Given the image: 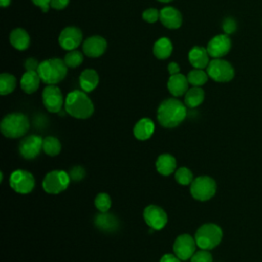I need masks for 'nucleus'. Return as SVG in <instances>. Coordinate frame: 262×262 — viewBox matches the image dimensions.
<instances>
[{
    "label": "nucleus",
    "instance_id": "17",
    "mask_svg": "<svg viewBox=\"0 0 262 262\" xmlns=\"http://www.w3.org/2000/svg\"><path fill=\"white\" fill-rule=\"evenodd\" d=\"M160 20L168 29H178L182 25V14L177 8L166 6L160 10Z\"/></svg>",
    "mask_w": 262,
    "mask_h": 262
},
{
    "label": "nucleus",
    "instance_id": "9",
    "mask_svg": "<svg viewBox=\"0 0 262 262\" xmlns=\"http://www.w3.org/2000/svg\"><path fill=\"white\" fill-rule=\"evenodd\" d=\"M9 184L15 192L20 194H28L35 187V178L29 171L18 169L10 174Z\"/></svg>",
    "mask_w": 262,
    "mask_h": 262
},
{
    "label": "nucleus",
    "instance_id": "28",
    "mask_svg": "<svg viewBox=\"0 0 262 262\" xmlns=\"http://www.w3.org/2000/svg\"><path fill=\"white\" fill-rule=\"evenodd\" d=\"M61 150V143L58 138L54 136H46L43 138V151L50 157L57 156Z\"/></svg>",
    "mask_w": 262,
    "mask_h": 262
},
{
    "label": "nucleus",
    "instance_id": "11",
    "mask_svg": "<svg viewBox=\"0 0 262 262\" xmlns=\"http://www.w3.org/2000/svg\"><path fill=\"white\" fill-rule=\"evenodd\" d=\"M41 150H43V138L37 134L25 136L18 144L19 155L26 160L37 158Z\"/></svg>",
    "mask_w": 262,
    "mask_h": 262
},
{
    "label": "nucleus",
    "instance_id": "43",
    "mask_svg": "<svg viewBox=\"0 0 262 262\" xmlns=\"http://www.w3.org/2000/svg\"><path fill=\"white\" fill-rule=\"evenodd\" d=\"M10 3H11V0H0V4H1V6H2L3 8L9 6Z\"/></svg>",
    "mask_w": 262,
    "mask_h": 262
},
{
    "label": "nucleus",
    "instance_id": "15",
    "mask_svg": "<svg viewBox=\"0 0 262 262\" xmlns=\"http://www.w3.org/2000/svg\"><path fill=\"white\" fill-rule=\"evenodd\" d=\"M231 48V40L226 34H220L213 37L208 45L207 50L211 57L221 58L226 55Z\"/></svg>",
    "mask_w": 262,
    "mask_h": 262
},
{
    "label": "nucleus",
    "instance_id": "2",
    "mask_svg": "<svg viewBox=\"0 0 262 262\" xmlns=\"http://www.w3.org/2000/svg\"><path fill=\"white\" fill-rule=\"evenodd\" d=\"M64 110L76 119H88L94 112V105L85 91L74 90L66 97Z\"/></svg>",
    "mask_w": 262,
    "mask_h": 262
},
{
    "label": "nucleus",
    "instance_id": "42",
    "mask_svg": "<svg viewBox=\"0 0 262 262\" xmlns=\"http://www.w3.org/2000/svg\"><path fill=\"white\" fill-rule=\"evenodd\" d=\"M168 72H169L170 76L180 73V68H179L178 63L175 62V61H171V62L168 64Z\"/></svg>",
    "mask_w": 262,
    "mask_h": 262
},
{
    "label": "nucleus",
    "instance_id": "38",
    "mask_svg": "<svg viewBox=\"0 0 262 262\" xmlns=\"http://www.w3.org/2000/svg\"><path fill=\"white\" fill-rule=\"evenodd\" d=\"M40 62L35 58V57H29L25 60L24 67L26 69V71H38Z\"/></svg>",
    "mask_w": 262,
    "mask_h": 262
},
{
    "label": "nucleus",
    "instance_id": "7",
    "mask_svg": "<svg viewBox=\"0 0 262 262\" xmlns=\"http://www.w3.org/2000/svg\"><path fill=\"white\" fill-rule=\"evenodd\" d=\"M71 181V177L66 171L53 170L44 176L42 187L49 194H58L69 187Z\"/></svg>",
    "mask_w": 262,
    "mask_h": 262
},
{
    "label": "nucleus",
    "instance_id": "23",
    "mask_svg": "<svg viewBox=\"0 0 262 262\" xmlns=\"http://www.w3.org/2000/svg\"><path fill=\"white\" fill-rule=\"evenodd\" d=\"M99 83V76L97 72L93 69L84 70L79 76V84L83 91L91 92L93 91Z\"/></svg>",
    "mask_w": 262,
    "mask_h": 262
},
{
    "label": "nucleus",
    "instance_id": "36",
    "mask_svg": "<svg viewBox=\"0 0 262 262\" xmlns=\"http://www.w3.org/2000/svg\"><path fill=\"white\" fill-rule=\"evenodd\" d=\"M69 175L72 181H80L85 178L86 171L82 166H75L70 170Z\"/></svg>",
    "mask_w": 262,
    "mask_h": 262
},
{
    "label": "nucleus",
    "instance_id": "32",
    "mask_svg": "<svg viewBox=\"0 0 262 262\" xmlns=\"http://www.w3.org/2000/svg\"><path fill=\"white\" fill-rule=\"evenodd\" d=\"M175 180L181 185H190L193 181V174L187 167H180L175 172Z\"/></svg>",
    "mask_w": 262,
    "mask_h": 262
},
{
    "label": "nucleus",
    "instance_id": "5",
    "mask_svg": "<svg viewBox=\"0 0 262 262\" xmlns=\"http://www.w3.org/2000/svg\"><path fill=\"white\" fill-rule=\"evenodd\" d=\"M222 236L223 232L221 227L215 223H205L201 225L194 233L196 246L204 250L216 248L221 243Z\"/></svg>",
    "mask_w": 262,
    "mask_h": 262
},
{
    "label": "nucleus",
    "instance_id": "18",
    "mask_svg": "<svg viewBox=\"0 0 262 262\" xmlns=\"http://www.w3.org/2000/svg\"><path fill=\"white\" fill-rule=\"evenodd\" d=\"M188 84L189 82L187 80V77L181 73H178L175 75H171L169 77L167 82V87L169 92L174 97H179L184 95L186 91L189 89Z\"/></svg>",
    "mask_w": 262,
    "mask_h": 262
},
{
    "label": "nucleus",
    "instance_id": "39",
    "mask_svg": "<svg viewBox=\"0 0 262 262\" xmlns=\"http://www.w3.org/2000/svg\"><path fill=\"white\" fill-rule=\"evenodd\" d=\"M69 2L70 0H51L50 7L56 10H62L68 6Z\"/></svg>",
    "mask_w": 262,
    "mask_h": 262
},
{
    "label": "nucleus",
    "instance_id": "16",
    "mask_svg": "<svg viewBox=\"0 0 262 262\" xmlns=\"http://www.w3.org/2000/svg\"><path fill=\"white\" fill-rule=\"evenodd\" d=\"M106 47H107L106 40L101 36L94 35V36L88 37L83 42L82 50L86 56L96 58L101 56L105 52Z\"/></svg>",
    "mask_w": 262,
    "mask_h": 262
},
{
    "label": "nucleus",
    "instance_id": "44",
    "mask_svg": "<svg viewBox=\"0 0 262 262\" xmlns=\"http://www.w3.org/2000/svg\"><path fill=\"white\" fill-rule=\"evenodd\" d=\"M158 1H160V2H164V3H168V2H170V1H172V0H158Z\"/></svg>",
    "mask_w": 262,
    "mask_h": 262
},
{
    "label": "nucleus",
    "instance_id": "37",
    "mask_svg": "<svg viewBox=\"0 0 262 262\" xmlns=\"http://www.w3.org/2000/svg\"><path fill=\"white\" fill-rule=\"evenodd\" d=\"M222 29L226 35H230L236 31V21L232 17H226L222 23Z\"/></svg>",
    "mask_w": 262,
    "mask_h": 262
},
{
    "label": "nucleus",
    "instance_id": "4",
    "mask_svg": "<svg viewBox=\"0 0 262 262\" xmlns=\"http://www.w3.org/2000/svg\"><path fill=\"white\" fill-rule=\"evenodd\" d=\"M30 129V121L23 113H10L6 115L1 123V133L7 138L23 137Z\"/></svg>",
    "mask_w": 262,
    "mask_h": 262
},
{
    "label": "nucleus",
    "instance_id": "35",
    "mask_svg": "<svg viewBox=\"0 0 262 262\" xmlns=\"http://www.w3.org/2000/svg\"><path fill=\"white\" fill-rule=\"evenodd\" d=\"M142 18L149 24L156 23L158 19H160V11L154 7L147 8L142 12Z\"/></svg>",
    "mask_w": 262,
    "mask_h": 262
},
{
    "label": "nucleus",
    "instance_id": "1",
    "mask_svg": "<svg viewBox=\"0 0 262 262\" xmlns=\"http://www.w3.org/2000/svg\"><path fill=\"white\" fill-rule=\"evenodd\" d=\"M187 106L177 98L163 100L157 111L159 124L165 128H175L180 125L187 116Z\"/></svg>",
    "mask_w": 262,
    "mask_h": 262
},
{
    "label": "nucleus",
    "instance_id": "24",
    "mask_svg": "<svg viewBox=\"0 0 262 262\" xmlns=\"http://www.w3.org/2000/svg\"><path fill=\"white\" fill-rule=\"evenodd\" d=\"M176 159L170 154H162L156 161L157 171L164 176L171 175L176 170Z\"/></svg>",
    "mask_w": 262,
    "mask_h": 262
},
{
    "label": "nucleus",
    "instance_id": "31",
    "mask_svg": "<svg viewBox=\"0 0 262 262\" xmlns=\"http://www.w3.org/2000/svg\"><path fill=\"white\" fill-rule=\"evenodd\" d=\"M63 60L68 68L74 69V68H78L83 62L84 55L80 50L74 49V50H70L66 53Z\"/></svg>",
    "mask_w": 262,
    "mask_h": 262
},
{
    "label": "nucleus",
    "instance_id": "14",
    "mask_svg": "<svg viewBox=\"0 0 262 262\" xmlns=\"http://www.w3.org/2000/svg\"><path fill=\"white\" fill-rule=\"evenodd\" d=\"M83 41L82 31L74 26H69L62 29L58 36V43L60 47L67 51L77 49Z\"/></svg>",
    "mask_w": 262,
    "mask_h": 262
},
{
    "label": "nucleus",
    "instance_id": "27",
    "mask_svg": "<svg viewBox=\"0 0 262 262\" xmlns=\"http://www.w3.org/2000/svg\"><path fill=\"white\" fill-rule=\"evenodd\" d=\"M205 99V91L199 86H192L184 94V103L187 107L194 108Z\"/></svg>",
    "mask_w": 262,
    "mask_h": 262
},
{
    "label": "nucleus",
    "instance_id": "29",
    "mask_svg": "<svg viewBox=\"0 0 262 262\" xmlns=\"http://www.w3.org/2000/svg\"><path fill=\"white\" fill-rule=\"evenodd\" d=\"M16 87V78L9 73H2L0 75V93L7 95L14 91Z\"/></svg>",
    "mask_w": 262,
    "mask_h": 262
},
{
    "label": "nucleus",
    "instance_id": "8",
    "mask_svg": "<svg viewBox=\"0 0 262 262\" xmlns=\"http://www.w3.org/2000/svg\"><path fill=\"white\" fill-rule=\"evenodd\" d=\"M209 78L219 83H226L233 79L234 69L230 62L222 58H213L206 68Z\"/></svg>",
    "mask_w": 262,
    "mask_h": 262
},
{
    "label": "nucleus",
    "instance_id": "34",
    "mask_svg": "<svg viewBox=\"0 0 262 262\" xmlns=\"http://www.w3.org/2000/svg\"><path fill=\"white\" fill-rule=\"evenodd\" d=\"M190 262H213V257L209 250L201 249L194 252L190 258Z\"/></svg>",
    "mask_w": 262,
    "mask_h": 262
},
{
    "label": "nucleus",
    "instance_id": "40",
    "mask_svg": "<svg viewBox=\"0 0 262 262\" xmlns=\"http://www.w3.org/2000/svg\"><path fill=\"white\" fill-rule=\"evenodd\" d=\"M50 1L51 0H32V2L38 6L39 8H41V10L43 12H47L49 10L50 7Z\"/></svg>",
    "mask_w": 262,
    "mask_h": 262
},
{
    "label": "nucleus",
    "instance_id": "33",
    "mask_svg": "<svg viewBox=\"0 0 262 262\" xmlns=\"http://www.w3.org/2000/svg\"><path fill=\"white\" fill-rule=\"evenodd\" d=\"M94 205H95V208L101 212V213H104V212H107L111 207H112V200H111V196L106 193V192H99L96 196H95V200H94Z\"/></svg>",
    "mask_w": 262,
    "mask_h": 262
},
{
    "label": "nucleus",
    "instance_id": "19",
    "mask_svg": "<svg viewBox=\"0 0 262 262\" xmlns=\"http://www.w3.org/2000/svg\"><path fill=\"white\" fill-rule=\"evenodd\" d=\"M210 55L207 48L202 46H193L188 52L189 63L194 69H206L210 62Z\"/></svg>",
    "mask_w": 262,
    "mask_h": 262
},
{
    "label": "nucleus",
    "instance_id": "26",
    "mask_svg": "<svg viewBox=\"0 0 262 262\" xmlns=\"http://www.w3.org/2000/svg\"><path fill=\"white\" fill-rule=\"evenodd\" d=\"M173 51V44L167 37L158 39L152 47V53L158 59H167Z\"/></svg>",
    "mask_w": 262,
    "mask_h": 262
},
{
    "label": "nucleus",
    "instance_id": "21",
    "mask_svg": "<svg viewBox=\"0 0 262 262\" xmlns=\"http://www.w3.org/2000/svg\"><path fill=\"white\" fill-rule=\"evenodd\" d=\"M41 78L36 71H26L19 81L20 88L27 94H32L36 92L40 86Z\"/></svg>",
    "mask_w": 262,
    "mask_h": 262
},
{
    "label": "nucleus",
    "instance_id": "41",
    "mask_svg": "<svg viewBox=\"0 0 262 262\" xmlns=\"http://www.w3.org/2000/svg\"><path fill=\"white\" fill-rule=\"evenodd\" d=\"M160 262H181V260L175 254H165L161 257Z\"/></svg>",
    "mask_w": 262,
    "mask_h": 262
},
{
    "label": "nucleus",
    "instance_id": "10",
    "mask_svg": "<svg viewBox=\"0 0 262 262\" xmlns=\"http://www.w3.org/2000/svg\"><path fill=\"white\" fill-rule=\"evenodd\" d=\"M42 102L50 113H59L64 105L61 90L56 85H47L42 91Z\"/></svg>",
    "mask_w": 262,
    "mask_h": 262
},
{
    "label": "nucleus",
    "instance_id": "22",
    "mask_svg": "<svg viewBox=\"0 0 262 262\" xmlns=\"http://www.w3.org/2000/svg\"><path fill=\"white\" fill-rule=\"evenodd\" d=\"M155 132V123L149 118H142L136 122L133 134L138 140H147Z\"/></svg>",
    "mask_w": 262,
    "mask_h": 262
},
{
    "label": "nucleus",
    "instance_id": "20",
    "mask_svg": "<svg viewBox=\"0 0 262 262\" xmlns=\"http://www.w3.org/2000/svg\"><path fill=\"white\" fill-rule=\"evenodd\" d=\"M94 224L98 229H100L102 231L113 232L118 229L120 223H119L118 218L115 215H113L108 212H104V213L100 212V214L95 216Z\"/></svg>",
    "mask_w": 262,
    "mask_h": 262
},
{
    "label": "nucleus",
    "instance_id": "3",
    "mask_svg": "<svg viewBox=\"0 0 262 262\" xmlns=\"http://www.w3.org/2000/svg\"><path fill=\"white\" fill-rule=\"evenodd\" d=\"M37 72L43 83L47 85H56L66 78L68 67L63 58L52 57L41 61Z\"/></svg>",
    "mask_w": 262,
    "mask_h": 262
},
{
    "label": "nucleus",
    "instance_id": "13",
    "mask_svg": "<svg viewBox=\"0 0 262 262\" xmlns=\"http://www.w3.org/2000/svg\"><path fill=\"white\" fill-rule=\"evenodd\" d=\"M143 219L148 227L152 228L154 230L163 229L168 222L167 213L163 208L157 205H149L144 208Z\"/></svg>",
    "mask_w": 262,
    "mask_h": 262
},
{
    "label": "nucleus",
    "instance_id": "30",
    "mask_svg": "<svg viewBox=\"0 0 262 262\" xmlns=\"http://www.w3.org/2000/svg\"><path fill=\"white\" fill-rule=\"evenodd\" d=\"M186 77H187V80H188L190 85L199 86V87L206 84L207 81H208V78H209V76L207 74V71H204L202 69L191 70Z\"/></svg>",
    "mask_w": 262,
    "mask_h": 262
},
{
    "label": "nucleus",
    "instance_id": "6",
    "mask_svg": "<svg viewBox=\"0 0 262 262\" xmlns=\"http://www.w3.org/2000/svg\"><path fill=\"white\" fill-rule=\"evenodd\" d=\"M189 190L194 200L206 202L215 195L217 184L212 177L208 175H202L193 179Z\"/></svg>",
    "mask_w": 262,
    "mask_h": 262
},
{
    "label": "nucleus",
    "instance_id": "12",
    "mask_svg": "<svg viewBox=\"0 0 262 262\" xmlns=\"http://www.w3.org/2000/svg\"><path fill=\"white\" fill-rule=\"evenodd\" d=\"M195 249V239L188 233H182L178 235L173 244V252L181 261L190 259L194 254Z\"/></svg>",
    "mask_w": 262,
    "mask_h": 262
},
{
    "label": "nucleus",
    "instance_id": "25",
    "mask_svg": "<svg viewBox=\"0 0 262 262\" xmlns=\"http://www.w3.org/2000/svg\"><path fill=\"white\" fill-rule=\"evenodd\" d=\"M30 36L25 29H13L9 35L10 44L17 50H26L30 46Z\"/></svg>",
    "mask_w": 262,
    "mask_h": 262
}]
</instances>
